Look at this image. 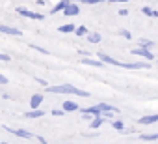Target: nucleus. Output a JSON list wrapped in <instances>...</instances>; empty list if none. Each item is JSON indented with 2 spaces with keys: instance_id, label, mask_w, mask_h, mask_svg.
<instances>
[{
  "instance_id": "obj_1",
  "label": "nucleus",
  "mask_w": 158,
  "mask_h": 144,
  "mask_svg": "<svg viewBox=\"0 0 158 144\" xmlns=\"http://www.w3.org/2000/svg\"><path fill=\"white\" fill-rule=\"evenodd\" d=\"M99 54V60L102 62V64H110V65H117V67H125V69H145V67H151V64L149 62H119V60H115V58H112V56H108V54H104V52H97Z\"/></svg>"
},
{
  "instance_id": "obj_2",
  "label": "nucleus",
  "mask_w": 158,
  "mask_h": 144,
  "mask_svg": "<svg viewBox=\"0 0 158 144\" xmlns=\"http://www.w3.org/2000/svg\"><path fill=\"white\" fill-rule=\"evenodd\" d=\"M50 94H74V96H80V97H89V92L80 90L73 84H60V86H48L47 88Z\"/></svg>"
},
{
  "instance_id": "obj_3",
  "label": "nucleus",
  "mask_w": 158,
  "mask_h": 144,
  "mask_svg": "<svg viewBox=\"0 0 158 144\" xmlns=\"http://www.w3.org/2000/svg\"><path fill=\"white\" fill-rule=\"evenodd\" d=\"M17 13L23 15V17H28V19H35V21H41V19H43L41 13H35V11H32V10H26V8H17Z\"/></svg>"
},
{
  "instance_id": "obj_4",
  "label": "nucleus",
  "mask_w": 158,
  "mask_h": 144,
  "mask_svg": "<svg viewBox=\"0 0 158 144\" xmlns=\"http://www.w3.org/2000/svg\"><path fill=\"white\" fill-rule=\"evenodd\" d=\"M4 127H6V131L17 135V137H21V138H32V137H34V133H30V131H26V129H13V127H8V125H4Z\"/></svg>"
},
{
  "instance_id": "obj_5",
  "label": "nucleus",
  "mask_w": 158,
  "mask_h": 144,
  "mask_svg": "<svg viewBox=\"0 0 158 144\" xmlns=\"http://www.w3.org/2000/svg\"><path fill=\"white\" fill-rule=\"evenodd\" d=\"M130 52H132V54H138V56H143V58H145V60H149V62L154 58V56H152V52H149V49H141V47H139V49H132Z\"/></svg>"
},
{
  "instance_id": "obj_6",
  "label": "nucleus",
  "mask_w": 158,
  "mask_h": 144,
  "mask_svg": "<svg viewBox=\"0 0 158 144\" xmlns=\"http://www.w3.org/2000/svg\"><path fill=\"white\" fill-rule=\"evenodd\" d=\"M0 32H2V34H10V36H21V34H23L19 28L8 26V25H0Z\"/></svg>"
},
{
  "instance_id": "obj_7",
  "label": "nucleus",
  "mask_w": 158,
  "mask_h": 144,
  "mask_svg": "<svg viewBox=\"0 0 158 144\" xmlns=\"http://www.w3.org/2000/svg\"><path fill=\"white\" fill-rule=\"evenodd\" d=\"M61 110L63 112H74V110H80V107H78V103H74V101H63V107H61Z\"/></svg>"
},
{
  "instance_id": "obj_8",
  "label": "nucleus",
  "mask_w": 158,
  "mask_h": 144,
  "mask_svg": "<svg viewBox=\"0 0 158 144\" xmlns=\"http://www.w3.org/2000/svg\"><path fill=\"white\" fill-rule=\"evenodd\" d=\"M43 99H45V97H43L41 94H34V96H32V99H30V109H32V110L39 109V105L43 103Z\"/></svg>"
},
{
  "instance_id": "obj_9",
  "label": "nucleus",
  "mask_w": 158,
  "mask_h": 144,
  "mask_svg": "<svg viewBox=\"0 0 158 144\" xmlns=\"http://www.w3.org/2000/svg\"><path fill=\"white\" fill-rule=\"evenodd\" d=\"M156 122H158V114H149V116H141L139 118L141 125H151V124H156Z\"/></svg>"
},
{
  "instance_id": "obj_10",
  "label": "nucleus",
  "mask_w": 158,
  "mask_h": 144,
  "mask_svg": "<svg viewBox=\"0 0 158 144\" xmlns=\"http://www.w3.org/2000/svg\"><path fill=\"white\" fill-rule=\"evenodd\" d=\"M63 13H65L67 17H73V15H78V13H80V8H78L76 4H69V6L63 10Z\"/></svg>"
},
{
  "instance_id": "obj_11",
  "label": "nucleus",
  "mask_w": 158,
  "mask_h": 144,
  "mask_svg": "<svg viewBox=\"0 0 158 144\" xmlns=\"http://www.w3.org/2000/svg\"><path fill=\"white\" fill-rule=\"evenodd\" d=\"M97 107L101 109V112H102V114H104V112H114V114H115V112H119V109H117V107L108 105V103H99Z\"/></svg>"
},
{
  "instance_id": "obj_12",
  "label": "nucleus",
  "mask_w": 158,
  "mask_h": 144,
  "mask_svg": "<svg viewBox=\"0 0 158 144\" xmlns=\"http://www.w3.org/2000/svg\"><path fill=\"white\" fill-rule=\"evenodd\" d=\"M69 4H71L69 0H60V2H58V4H56L52 10H50V13H58V11H63V10L69 6Z\"/></svg>"
},
{
  "instance_id": "obj_13",
  "label": "nucleus",
  "mask_w": 158,
  "mask_h": 144,
  "mask_svg": "<svg viewBox=\"0 0 158 144\" xmlns=\"http://www.w3.org/2000/svg\"><path fill=\"white\" fill-rule=\"evenodd\" d=\"M82 64L91 65V67H104V64L101 60H91V58H82Z\"/></svg>"
},
{
  "instance_id": "obj_14",
  "label": "nucleus",
  "mask_w": 158,
  "mask_h": 144,
  "mask_svg": "<svg viewBox=\"0 0 158 144\" xmlns=\"http://www.w3.org/2000/svg\"><path fill=\"white\" fill-rule=\"evenodd\" d=\"M102 124H104V118H102V116H95V118L91 120L89 127H91V129H97V127H101Z\"/></svg>"
},
{
  "instance_id": "obj_15",
  "label": "nucleus",
  "mask_w": 158,
  "mask_h": 144,
  "mask_svg": "<svg viewBox=\"0 0 158 144\" xmlns=\"http://www.w3.org/2000/svg\"><path fill=\"white\" fill-rule=\"evenodd\" d=\"M24 116H26V118H41V116H45V112H43V110H39V109H35V110L24 112Z\"/></svg>"
},
{
  "instance_id": "obj_16",
  "label": "nucleus",
  "mask_w": 158,
  "mask_h": 144,
  "mask_svg": "<svg viewBox=\"0 0 158 144\" xmlns=\"http://www.w3.org/2000/svg\"><path fill=\"white\" fill-rule=\"evenodd\" d=\"M76 28H74V23H69V25H63V26H60V32L61 34H69V32H74Z\"/></svg>"
},
{
  "instance_id": "obj_17",
  "label": "nucleus",
  "mask_w": 158,
  "mask_h": 144,
  "mask_svg": "<svg viewBox=\"0 0 158 144\" xmlns=\"http://www.w3.org/2000/svg\"><path fill=\"white\" fill-rule=\"evenodd\" d=\"M86 38H88L89 43H99V41H101V34H97V32H91V34H88Z\"/></svg>"
},
{
  "instance_id": "obj_18",
  "label": "nucleus",
  "mask_w": 158,
  "mask_h": 144,
  "mask_svg": "<svg viewBox=\"0 0 158 144\" xmlns=\"http://www.w3.org/2000/svg\"><path fill=\"white\" fill-rule=\"evenodd\" d=\"M152 45H154V43L149 41V39H141V41H139V47H141V49H151Z\"/></svg>"
},
{
  "instance_id": "obj_19",
  "label": "nucleus",
  "mask_w": 158,
  "mask_h": 144,
  "mask_svg": "<svg viewBox=\"0 0 158 144\" xmlns=\"http://www.w3.org/2000/svg\"><path fill=\"white\" fill-rule=\"evenodd\" d=\"M112 127H114V129H117V131H123V129H125V124H123L121 120H115V122L112 124Z\"/></svg>"
},
{
  "instance_id": "obj_20",
  "label": "nucleus",
  "mask_w": 158,
  "mask_h": 144,
  "mask_svg": "<svg viewBox=\"0 0 158 144\" xmlns=\"http://www.w3.org/2000/svg\"><path fill=\"white\" fill-rule=\"evenodd\" d=\"M139 138H141V140H158V133H152V135H141Z\"/></svg>"
},
{
  "instance_id": "obj_21",
  "label": "nucleus",
  "mask_w": 158,
  "mask_h": 144,
  "mask_svg": "<svg viewBox=\"0 0 158 144\" xmlns=\"http://www.w3.org/2000/svg\"><path fill=\"white\" fill-rule=\"evenodd\" d=\"M74 32H76V36H88V28L86 26H78Z\"/></svg>"
},
{
  "instance_id": "obj_22",
  "label": "nucleus",
  "mask_w": 158,
  "mask_h": 144,
  "mask_svg": "<svg viewBox=\"0 0 158 144\" xmlns=\"http://www.w3.org/2000/svg\"><path fill=\"white\" fill-rule=\"evenodd\" d=\"M141 11H143L145 15H151V17H158V13H156V11H152L151 8H141Z\"/></svg>"
},
{
  "instance_id": "obj_23",
  "label": "nucleus",
  "mask_w": 158,
  "mask_h": 144,
  "mask_svg": "<svg viewBox=\"0 0 158 144\" xmlns=\"http://www.w3.org/2000/svg\"><path fill=\"white\" fill-rule=\"evenodd\" d=\"M119 34H121V36H123V38H125V39H130V38H132V34H130V32H128V30H121V32H119Z\"/></svg>"
},
{
  "instance_id": "obj_24",
  "label": "nucleus",
  "mask_w": 158,
  "mask_h": 144,
  "mask_svg": "<svg viewBox=\"0 0 158 144\" xmlns=\"http://www.w3.org/2000/svg\"><path fill=\"white\" fill-rule=\"evenodd\" d=\"M82 2H86V4H101L104 0H82Z\"/></svg>"
},
{
  "instance_id": "obj_25",
  "label": "nucleus",
  "mask_w": 158,
  "mask_h": 144,
  "mask_svg": "<svg viewBox=\"0 0 158 144\" xmlns=\"http://www.w3.org/2000/svg\"><path fill=\"white\" fill-rule=\"evenodd\" d=\"M52 114H54V116H63L65 112H63V110H60V109H56V110H52Z\"/></svg>"
},
{
  "instance_id": "obj_26",
  "label": "nucleus",
  "mask_w": 158,
  "mask_h": 144,
  "mask_svg": "<svg viewBox=\"0 0 158 144\" xmlns=\"http://www.w3.org/2000/svg\"><path fill=\"white\" fill-rule=\"evenodd\" d=\"M0 60H2V62H8V60H10V56H8V54H2V52H0Z\"/></svg>"
},
{
  "instance_id": "obj_27",
  "label": "nucleus",
  "mask_w": 158,
  "mask_h": 144,
  "mask_svg": "<svg viewBox=\"0 0 158 144\" xmlns=\"http://www.w3.org/2000/svg\"><path fill=\"white\" fill-rule=\"evenodd\" d=\"M0 84H8V79L4 75H0Z\"/></svg>"
},
{
  "instance_id": "obj_28",
  "label": "nucleus",
  "mask_w": 158,
  "mask_h": 144,
  "mask_svg": "<svg viewBox=\"0 0 158 144\" xmlns=\"http://www.w3.org/2000/svg\"><path fill=\"white\" fill-rule=\"evenodd\" d=\"M37 83H39L41 86H47V81H43V79H37Z\"/></svg>"
},
{
  "instance_id": "obj_29",
  "label": "nucleus",
  "mask_w": 158,
  "mask_h": 144,
  "mask_svg": "<svg viewBox=\"0 0 158 144\" xmlns=\"http://www.w3.org/2000/svg\"><path fill=\"white\" fill-rule=\"evenodd\" d=\"M112 2H127V0H112Z\"/></svg>"
},
{
  "instance_id": "obj_30",
  "label": "nucleus",
  "mask_w": 158,
  "mask_h": 144,
  "mask_svg": "<svg viewBox=\"0 0 158 144\" xmlns=\"http://www.w3.org/2000/svg\"><path fill=\"white\" fill-rule=\"evenodd\" d=\"M4 144H10V142H4Z\"/></svg>"
}]
</instances>
